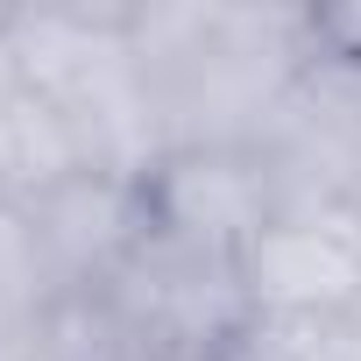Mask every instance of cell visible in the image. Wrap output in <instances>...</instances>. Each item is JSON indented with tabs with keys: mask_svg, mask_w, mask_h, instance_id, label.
I'll use <instances>...</instances> for the list:
<instances>
[{
	"mask_svg": "<svg viewBox=\"0 0 361 361\" xmlns=\"http://www.w3.org/2000/svg\"><path fill=\"white\" fill-rule=\"evenodd\" d=\"M227 361H298V354H290V340H283L276 326H255V333H248Z\"/></svg>",
	"mask_w": 361,
	"mask_h": 361,
	"instance_id": "obj_9",
	"label": "cell"
},
{
	"mask_svg": "<svg viewBox=\"0 0 361 361\" xmlns=\"http://www.w3.org/2000/svg\"><path fill=\"white\" fill-rule=\"evenodd\" d=\"M340 361H361V333H354V340H347V354H340Z\"/></svg>",
	"mask_w": 361,
	"mask_h": 361,
	"instance_id": "obj_10",
	"label": "cell"
},
{
	"mask_svg": "<svg viewBox=\"0 0 361 361\" xmlns=\"http://www.w3.org/2000/svg\"><path fill=\"white\" fill-rule=\"evenodd\" d=\"M57 269L43 255V234L29 220V206L0 199V340L15 333H36L50 312H57Z\"/></svg>",
	"mask_w": 361,
	"mask_h": 361,
	"instance_id": "obj_8",
	"label": "cell"
},
{
	"mask_svg": "<svg viewBox=\"0 0 361 361\" xmlns=\"http://www.w3.org/2000/svg\"><path fill=\"white\" fill-rule=\"evenodd\" d=\"M241 283L255 326H312L361 312V206L283 199L241 248Z\"/></svg>",
	"mask_w": 361,
	"mask_h": 361,
	"instance_id": "obj_3",
	"label": "cell"
},
{
	"mask_svg": "<svg viewBox=\"0 0 361 361\" xmlns=\"http://www.w3.org/2000/svg\"><path fill=\"white\" fill-rule=\"evenodd\" d=\"M135 50L170 149H262L312 57V15L283 8H135Z\"/></svg>",
	"mask_w": 361,
	"mask_h": 361,
	"instance_id": "obj_1",
	"label": "cell"
},
{
	"mask_svg": "<svg viewBox=\"0 0 361 361\" xmlns=\"http://www.w3.org/2000/svg\"><path fill=\"white\" fill-rule=\"evenodd\" d=\"M262 163L276 177V206L283 199H347L361 206V57H340L312 29V57L290 78Z\"/></svg>",
	"mask_w": 361,
	"mask_h": 361,
	"instance_id": "obj_4",
	"label": "cell"
},
{
	"mask_svg": "<svg viewBox=\"0 0 361 361\" xmlns=\"http://www.w3.org/2000/svg\"><path fill=\"white\" fill-rule=\"evenodd\" d=\"M78 170H92L85 163V142H78V128L36 85H22V92L0 99V199L36 206L57 185H71Z\"/></svg>",
	"mask_w": 361,
	"mask_h": 361,
	"instance_id": "obj_7",
	"label": "cell"
},
{
	"mask_svg": "<svg viewBox=\"0 0 361 361\" xmlns=\"http://www.w3.org/2000/svg\"><path fill=\"white\" fill-rule=\"evenodd\" d=\"M142 199H149V227L213 255H241L276 213V177L262 149H170L142 177Z\"/></svg>",
	"mask_w": 361,
	"mask_h": 361,
	"instance_id": "obj_5",
	"label": "cell"
},
{
	"mask_svg": "<svg viewBox=\"0 0 361 361\" xmlns=\"http://www.w3.org/2000/svg\"><path fill=\"white\" fill-rule=\"evenodd\" d=\"M36 234H43V255L57 269V290L64 298H99L114 283V269L135 255V241L149 234V199L135 177H114V170H78L71 185H57L50 199L29 206Z\"/></svg>",
	"mask_w": 361,
	"mask_h": 361,
	"instance_id": "obj_6",
	"label": "cell"
},
{
	"mask_svg": "<svg viewBox=\"0 0 361 361\" xmlns=\"http://www.w3.org/2000/svg\"><path fill=\"white\" fill-rule=\"evenodd\" d=\"M128 361H227L255 333V305L241 283V255L192 248L163 227L135 241V255L99 290Z\"/></svg>",
	"mask_w": 361,
	"mask_h": 361,
	"instance_id": "obj_2",
	"label": "cell"
}]
</instances>
